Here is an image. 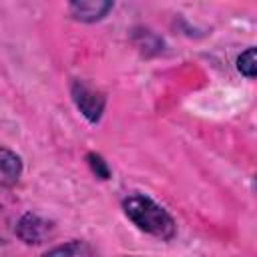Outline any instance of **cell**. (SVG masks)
<instances>
[{
	"label": "cell",
	"instance_id": "obj_2",
	"mask_svg": "<svg viewBox=\"0 0 257 257\" xmlns=\"http://www.w3.org/2000/svg\"><path fill=\"white\" fill-rule=\"evenodd\" d=\"M72 100L88 122H98L106 106V96L102 92L92 90L80 80L72 82Z\"/></svg>",
	"mask_w": 257,
	"mask_h": 257
},
{
	"label": "cell",
	"instance_id": "obj_7",
	"mask_svg": "<svg viewBox=\"0 0 257 257\" xmlns=\"http://www.w3.org/2000/svg\"><path fill=\"white\" fill-rule=\"evenodd\" d=\"M237 70L247 78H257V46H251L237 56Z\"/></svg>",
	"mask_w": 257,
	"mask_h": 257
},
{
	"label": "cell",
	"instance_id": "obj_6",
	"mask_svg": "<svg viewBox=\"0 0 257 257\" xmlns=\"http://www.w3.org/2000/svg\"><path fill=\"white\" fill-rule=\"evenodd\" d=\"M42 257H96L94 249L84 241H68L44 253Z\"/></svg>",
	"mask_w": 257,
	"mask_h": 257
},
{
	"label": "cell",
	"instance_id": "obj_9",
	"mask_svg": "<svg viewBox=\"0 0 257 257\" xmlns=\"http://www.w3.org/2000/svg\"><path fill=\"white\" fill-rule=\"evenodd\" d=\"M255 189H257V179H255Z\"/></svg>",
	"mask_w": 257,
	"mask_h": 257
},
{
	"label": "cell",
	"instance_id": "obj_8",
	"mask_svg": "<svg viewBox=\"0 0 257 257\" xmlns=\"http://www.w3.org/2000/svg\"><path fill=\"white\" fill-rule=\"evenodd\" d=\"M86 161H88V165H90V169H92V173L96 177H100V179H108L110 177V169H108L106 161L98 153H88L86 155Z\"/></svg>",
	"mask_w": 257,
	"mask_h": 257
},
{
	"label": "cell",
	"instance_id": "obj_1",
	"mask_svg": "<svg viewBox=\"0 0 257 257\" xmlns=\"http://www.w3.org/2000/svg\"><path fill=\"white\" fill-rule=\"evenodd\" d=\"M122 209H124L126 217L141 231H145L157 239L171 241L177 233V223L169 215V211L165 207H161L159 203H155L147 195H141V193L128 195L122 201Z\"/></svg>",
	"mask_w": 257,
	"mask_h": 257
},
{
	"label": "cell",
	"instance_id": "obj_5",
	"mask_svg": "<svg viewBox=\"0 0 257 257\" xmlns=\"http://www.w3.org/2000/svg\"><path fill=\"white\" fill-rule=\"evenodd\" d=\"M20 173H22V161L16 153L8 151V149H2L0 151V181H2V187H12L18 183L20 179Z\"/></svg>",
	"mask_w": 257,
	"mask_h": 257
},
{
	"label": "cell",
	"instance_id": "obj_3",
	"mask_svg": "<svg viewBox=\"0 0 257 257\" xmlns=\"http://www.w3.org/2000/svg\"><path fill=\"white\" fill-rule=\"evenodd\" d=\"M52 231V223L42 219L36 213H24L16 223V235L26 245H38L42 243Z\"/></svg>",
	"mask_w": 257,
	"mask_h": 257
},
{
	"label": "cell",
	"instance_id": "obj_4",
	"mask_svg": "<svg viewBox=\"0 0 257 257\" xmlns=\"http://www.w3.org/2000/svg\"><path fill=\"white\" fill-rule=\"evenodd\" d=\"M114 8V2L108 0H86V2H70L68 10L76 20L82 22H96L104 18Z\"/></svg>",
	"mask_w": 257,
	"mask_h": 257
}]
</instances>
